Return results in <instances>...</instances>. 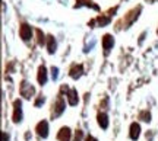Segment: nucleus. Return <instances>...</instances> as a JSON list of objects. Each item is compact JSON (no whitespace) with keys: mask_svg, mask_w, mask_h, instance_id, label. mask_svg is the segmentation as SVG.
Instances as JSON below:
<instances>
[{"mask_svg":"<svg viewBox=\"0 0 158 141\" xmlns=\"http://www.w3.org/2000/svg\"><path fill=\"white\" fill-rule=\"evenodd\" d=\"M45 82H47V70H45L44 66H41L38 70V83L43 86L45 85Z\"/></svg>","mask_w":158,"mask_h":141,"instance_id":"nucleus-9","label":"nucleus"},{"mask_svg":"<svg viewBox=\"0 0 158 141\" xmlns=\"http://www.w3.org/2000/svg\"><path fill=\"white\" fill-rule=\"evenodd\" d=\"M97 21L100 23V26H104V25H107V23L110 22V19H108V17H104V16H100Z\"/></svg>","mask_w":158,"mask_h":141,"instance_id":"nucleus-13","label":"nucleus"},{"mask_svg":"<svg viewBox=\"0 0 158 141\" xmlns=\"http://www.w3.org/2000/svg\"><path fill=\"white\" fill-rule=\"evenodd\" d=\"M81 138H82V132L79 131L78 134H76V141H81Z\"/></svg>","mask_w":158,"mask_h":141,"instance_id":"nucleus-18","label":"nucleus"},{"mask_svg":"<svg viewBox=\"0 0 158 141\" xmlns=\"http://www.w3.org/2000/svg\"><path fill=\"white\" fill-rule=\"evenodd\" d=\"M2 138H3V141H9V137H7V134H6V132H3V134H2Z\"/></svg>","mask_w":158,"mask_h":141,"instance_id":"nucleus-17","label":"nucleus"},{"mask_svg":"<svg viewBox=\"0 0 158 141\" xmlns=\"http://www.w3.org/2000/svg\"><path fill=\"white\" fill-rule=\"evenodd\" d=\"M13 105H15L13 121H15V122H21V121H22V108H21V106H22V103H21V101H19V99H16Z\"/></svg>","mask_w":158,"mask_h":141,"instance_id":"nucleus-2","label":"nucleus"},{"mask_svg":"<svg viewBox=\"0 0 158 141\" xmlns=\"http://www.w3.org/2000/svg\"><path fill=\"white\" fill-rule=\"evenodd\" d=\"M98 124L102 130H106L108 127V116L106 113H98Z\"/></svg>","mask_w":158,"mask_h":141,"instance_id":"nucleus-10","label":"nucleus"},{"mask_svg":"<svg viewBox=\"0 0 158 141\" xmlns=\"http://www.w3.org/2000/svg\"><path fill=\"white\" fill-rule=\"evenodd\" d=\"M56 40L53 38V36H48V45H47V48H48V52L50 54H54L56 52Z\"/></svg>","mask_w":158,"mask_h":141,"instance_id":"nucleus-12","label":"nucleus"},{"mask_svg":"<svg viewBox=\"0 0 158 141\" xmlns=\"http://www.w3.org/2000/svg\"><path fill=\"white\" fill-rule=\"evenodd\" d=\"M70 137H72V132H70V128L68 127H63L62 130L59 131V141H70Z\"/></svg>","mask_w":158,"mask_h":141,"instance_id":"nucleus-5","label":"nucleus"},{"mask_svg":"<svg viewBox=\"0 0 158 141\" xmlns=\"http://www.w3.org/2000/svg\"><path fill=\"white\" fill-rule=\"evenodd\" d=\"M114 45V40L111 35H104V38H102V48H104V51H106V54H108V51L113 48Z\"/></svg>","mask_w":158,"mask_h":141,"instance_id":"nucleus-4","label":"nucleus"},{"mask_svg":"<svg viewBox=\"0 0 158 141\" xmlns=\"http://www.w3.org/2000/svg\"><path fill=\"white\" fill-rule=\"evenodd\" d=\"M41 103H44V97H43V96H40V97H38V101L35 102V106L38 108L40 105H41Z\"/></svg>","mask_w":158,"mask_h":141,"instance_id":"nucleus-16","label":"nucleus"},{"mask_svg":"<svg viewBox=\"0 0 158 141\" xmlns=\"http://www.w3.org/2000/svg\"><path fill=\"white\" fill-rule=\"evenodd\" d=\"M85 141H98V140H97V138H94V137H86V140H85Z\"/></svg>","mask_w":158,"mask_h":141,"instance_id":"nucleus-19","label":"nucleus"},{"mask_svg":"<svg viewBox=\"0 0 158 141\" xmlns=\"http://www.w3.org/2000/svg\"><path fill=\"white\" fill-rule=\"evenodd\" d=\"M141 119L142 121H145V122H149V121H151V115H149V112H147V111L142 112L141 113Z\"/></svg>","mask_w":158,"mask_h":141,"instance_id":"nucleus-14","label":"nucleus"},{"mask_svg":"<svg viewBox=\"0 0 158 141\" xmlns=\"http://www.w3.org/2000/svg\"><path fill=\"white\" fill-rule=\"evenodd\" d=\"M82 71H84V67H82V66H75V67L70 70V76H72L73 79H78V77H81Z\"/></svg>","mask_w":158,"mask_h":141,"instance_id":"nucleus-11","label":"nucleus"},{"mask_svg":"<svg viewBox=\"0 0 158 141\" xmlns=\"http://www.w3.org/2000/svg\"><path fill=\"white\" fill-rule=\"evenodd\" d=\"M68 101H69V105H70V106L78 105L79 97H78V92L75 90V89H70V90H69V93H68Z\"/></svg>","mask_w":158,"mask_h":141,"instance_id":"nucleus-7","label":"nucleus"},{"mask_svg":"<svg viewBox=\"0 0 158 141\" xmlns=\"http://www.w3.org/2000/svg\"><path fill=\"white\" fill-rule=\"evenodd\" d=\"M19 34H21V38H22L23 41H29L31 38H32V29H31V26H29V25L23 23L22 26H21Z\"/></svg>","mask_w":158,"mask_h":141,"instance_id":"nucleus-1","label":"nucleus"},{"mask_svg":"<svg viewBox=\"0 0 158 141\" xmlns=\"http://www.w3.org/2000/svg\"><path fill=\"white\" fill-rule=\"evenodd\" d=\"M64 106H66V105H64V101H63V97H59V99H57V102H56V105H54L56 111L53 112V115H54V116H59V115H60V113L64 111Z\"/></svg>","mask_w":158,"mask_h":141,"instance_id":"nucleus-8","label":"nucleus"},{"mask_svg":"<svg viewBox=\"0 0 158 141\" xmlns=\"http://www.w3.org/2000/svg\"><path fill=\"white\" fill-rule=\"evenodd\" d=\"M139 135H141V127H139V124L133 122L130 125V138L133 141H136L139 138Z\"/></svg>","mask_w":158,"mask_h":141,"instance_id":"nucleus-6","label":"nucleus"},{"mask_svg":"<svg viewBox=\"0 0 158 141\" xmlns=\"http://www.w3.org/2000/svg\"><path fill=\"white\" fill-rule=\"evenodd\" d=\"M51 76H53V79L56 80L57 76H59V68H57V67H53V68H51Z\"/></svg>","mask_w":158,"mask_h":141,"instance_id":"nucleus-15","label":"nucleus"},{"mask_svg":"<svg viewBox=\"0 0 158 141\" xmlns=\"http://www.w3.org/2000/svg\"><path fill=\"white\" fill-rule=\"evenodd\" d=\"M37 132H38L40 137L47 138V135H48V122H47V121H41V122L37 125Z\"/></svg>","mask_w":158,"mask_h":141,"instance_id":"nucleus-3","label":"nucleus"}]
</instances>
